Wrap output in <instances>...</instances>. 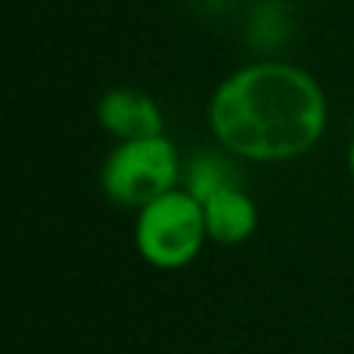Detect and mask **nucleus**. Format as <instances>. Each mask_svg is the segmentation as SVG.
I'll return each mask as SVG.
<instances>
[{"mask_svg": "<svg viewBox=\"0 0 354 354\" xmlns=\"http://www.w3.org/2000/svg\"><path fill=\"white\" fill-rule=\"evenodd\" d=\"M330 100L308 68L261 59L230 72L208 100V128L233 159L280 165L308 156L326 134Z\"/></svg>", "mask_w": 354, "mask_h": 354, "instance_id": "obj_1", "label": "nucleus"}, {"mask_svg": "<svg viewBox=\"0 0 354 354\" xmlns=\"http://www.w3.org/2000/svg\"><path fill=\"white\" fill-rule=\"evenodd\" d=\"M208 243L202 202L183 187L162 193L159 199L137 208L134 249L143 264L156 270H183L199 258Z\"/></svg>", "mask_w": 354, "mask_h": 354, "instance_id": "obj_2", "label": "nucleus"}, {"mask_svg": "<svg viewBox=\"0 0 354 354\" xmlns=\"http://www.w3.org/2000/svg\"><path fill=\"white\" fill-rule=\"evenodd\" d=\"M183 162L165 134L118 140L100 168V187L112 205L143 208L162 193L180 187Z\"/></svg>", "mask_w": 354, "mask_h": 354, "instance_id": "obj_3", "label": "nucleus"}, {"mask_svg": "<svg viewBox=\"0 0 354 354\" xmlns=\"http://www.w3.org/2000/svg\"><path fill=\"white\" fill-rule=\"evenodd\" d=\"M97 122L115 140H140V137L165 134V115L149 93L137 87H112L97 103Z\"/></svg>", "mask_w": 354, "mask_h": 354, "instance_id": "obj_4", "label": "nucleus"}, {"mask_svg": "<svg viewBox=\"0 0 354 354\" xmlns=\"http://www.w3.org/2000/svg\"><path fill=\"white\" fill-rule=\"evenodd\" d=\"M202 212H205L208 243L243 245L258 230V205L243 187L221 189L218 196L202 202Z\"/></svg>", "mask_w": 354, "mask_h": 354, "instance_id": "obj_5", "label": "nucleus"}, {"mask_svg": "<svg viewBox=\"0 0 354 354\" xmlns=\"http://www.w3.org/2000/svg\"><path fill=\"white\" fill-rule=\"evenodd\" d=\"M180 187L187 189V193H193L199 202L218 196L221 189L239 187V171H236V165H233V156L227 153V149H221V153L205 149V153L193 156V159L183 165Z\"/></svg>", "mask_w": 354, "mask_h": 354, "instance_id": "obj_6", "label": "nucleus"}, {"mask_svg": "<svg viewBox=\"0 0 354 354\" xmlns=\"http://www.w3.org/2000/svg\"><path fill=\"white\" fill-rule=\"evenodd\" d=\"M345 162H348V174H351V180H354V134H351V140H348V156H345Z\"/></svg>", "mask_w": 354, "mask_h": 354, "instance_id": "obj_7", "label": "nucleus"}]
</instances>
